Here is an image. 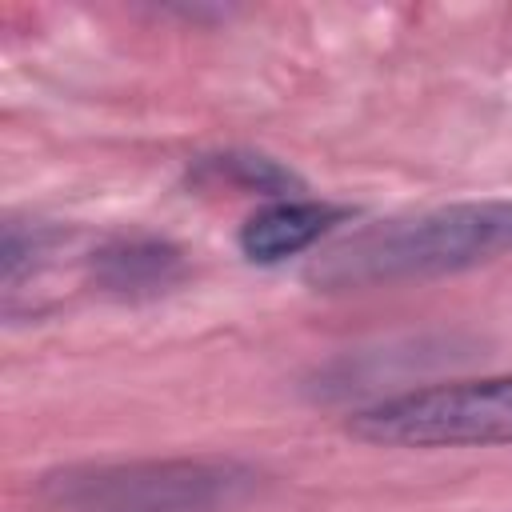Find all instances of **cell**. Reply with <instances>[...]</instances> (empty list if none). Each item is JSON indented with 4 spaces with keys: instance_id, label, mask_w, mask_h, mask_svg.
Returning <instances> with one entry per match:
<instances>
[{
    "instance_id": "1",
    "label": "cell",
    "mask_w": 512,
    "mask_h": 512,
    "mask_svg": "<svg viewBox=\"0 0 512 512\" xmlns=\"http://www.w3.org/2000/svg\"><path fill=\"white\" fill-rule=\"evenodd\" d=\"M512 252V200H460L360 228L324 248L308 280L324 292L452 276Z\"/></svg>"
},
{
    "instance_id": "2",
    "label": "cell",
    "mask_w": 512,
    "mask_h": 512,
    "mask_svg": "<svg viewBox=\"0 0 512 512\" xmlns=\"http://www.w3.org/2000/svg\"><path fill=\"white\" fill-rule=\"evenodd\" d=\"M260 472L232 456H164L68 464L36 480L48 512H228L244 504Z\"/></svg>"
},
{
    "instance_id": "3",
    "label": "cell",
    "mask_w": 512,
    "mask_h": 512,
    "mask_svg": "<svg viewBox=\"0 0 512 512\" xmlns=\"http://www.w3.org/2000/svg\"><path fill=\"white\" fill-rule=\"evenodd\" d=\"M348 432L384 448L512 444V376L444 380L380 396L348 416Z\"/></svg>"
},
{
    "instance_id": "4",
    "label": "cell",
    "mask_w": 512,
    "mask_h": 512,
    "mask_svg": "<svg viewBox=\"0 0 512 512\" xmlns=\"http://www.w3.org/2000/svg\"><path fill=\"white\" fill-rule=\"evenodd\" d=\"M92 284L116 300H156L188 276L184 252L152 232H120L88 256Z\"/></svg>"
},
{
    "instance_id": "5",
    "label": "cell",
    "mask_w": 512,
    "mask_h": 512,
    "mask_svg": "<svg viewBox=\"0 0 512 512\" xmlns=\"http://www.w3.org/2000/svg\"><path fill=\"white\" fill-rule=\"evenodd\" d=\"M344 216H348V208L328 204V200L276 196V200L260 204L240 224L236 244H240L244 260H252V264H280V260L300 256L312 244H320V236H328Z\"/></svg>"
},
{
    "instance_id": "6",
    "label": "cell",
    "mask_w": 512,
    "mask_h": 512,
    "mask_svg": "<svg viewBox=\"0 0 512 512\" xmlns=\"http://www.w3.org/2000/svg\"><path fill=\"white\" fill-rule=\"evenodd\" d=\"M200 184H228L236 192H256V196H292L288 188L296 184V176L288 168H280L268 156H252V152H220V156H204L196 168Z\"/></svg>"
}]
</instances>
